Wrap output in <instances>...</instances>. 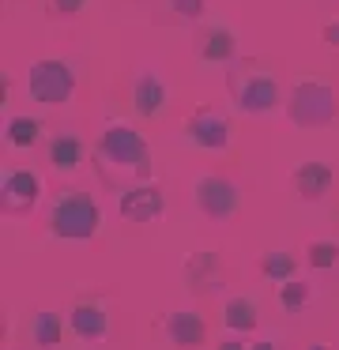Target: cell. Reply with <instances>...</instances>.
<instances>
[{"mask_svg": "<svg viewBox=\"0 0 339 350\" xmlns=\"http://www.w3.org/2000/svg\"><path fill=\"white\" fill-rule=\"evenodd\" d=\"M95 166L102 174V181L110 189H140V181L147 185L151 177V159H147V144L132 124H105V132L98 136L95 147Z\"/></svg>", "mask_w": 339, "mask_h": 350, "instance_id": "1", "label": "cell"}, {"mask_svg": "<svg viewBox=\"0 0 339 350\" xmlns=\"http://www.w3.org/2000/svg\"><path fill=\"white\" fill-rule=\"evenodd\" d=\"M226 91L241 113H268L279 102V76L260 61H234L226 72Z\"/></svg>", "mask_w": 339, "mask_h": 350, "instance_id": "2", "label": "cell"}, {"mask_svg": "<svg viewBox=\"0 0 339 350\" xmlns=\"http://www.w3.org/2000/svg\"><path fill=\"white\" fill-rule=\"evenodd\" d=\"M49 226H53V234H57V237H68V241H87V237H95L98 226H102V211H98V204L90 200V192L72 189V192H64V196L53 204Z\"/></svg>", "mask_w": 339, "mask_h": 350, "instance_id": "3", "label": "cell"}, {"mask_svg": "<svg viewBox=\"0 0 339 350\" xmlns=\"http://www.w3.org/2000/svg\"><path fill=\"white\" fill-rule=\"evenodd\" d=\"M339 113V102H336V91L328 83H316V79H305L290 91L286 98V117H290L298 129H324L331 124Z\"/></svg>", "mask_w": 339, "mask_h": 350, "instance_id": "4", "label": "cell"}, {"mask_svg": "<svg viewBox=\"0 0 339 350\" xmlns=\"http://www.w3.org/2000/svg\"><path fill=\"white\" fill-rule=\"evenodd\" d=\"M27 87H30V94H34V102H42V106H60V102H68L75 91V72H72V64H64V61H34L30 64V76H27Z\"/></svg>", "mask_w": 339, "mask_h": 350, "instance_id": "5", "label": "cell"}, {"mask_svg": "<svg viewBox=\"0 0 339 350\" xmlns=\"http://www.w3.org/2000/svg\"><path fill=\"white\" fill-rule=\"evenodd\" d=\"M238 204H241V192H238V185H234L230 177L208 174V177L196 181V207H200L208 219H215V222L230 219V215L238 211Z\"/></svg>", "mask_w": 339, "mask_h": 350, "instance_id": "6", "label": "cell"}, {"mask_svg": "<svg viewBox=\"0 0 339 350\" xmlns=\"http://www.w3.org/2000/svg\"><path fill=\"white\" fill-rule=\"evenodd\" d=\"M185 136H188V144L203 147V151H223L230 144V124H226V117L215 106H200L185 121Z\"/></svg>", "mask_w": 339, "mask_h": 350, "instance_id": "7", "label": "cell"}, {"mask_svg": "<svg viewBox=\"0 0 339 350\" xmlns=\"http://www.w3.org/2000/svg\"><path fill=\"white\" fill-rule=\"evenodd\" d=\"M38 196H42V177L30 170H12L0 181V207L8 215H27L38 204Z\"/></svg>", "mask_w": 339, "mask_h": 350, "instance_id": "8", "label": "cell"}, {"mask_svg": "<svg viewBox=\"0 0 339 350\" xmlns=\"http://www.w3.org/2000/svg\"><path fill=\"white\" fill-rule=\"evenodd\" d=\"M117 207H121V219H128V222H155L162 215L166 200L158 185H140V189L125 192Z\"/></svg>", "mask_w": 339, "mask_h": 350, "instance_id": "9", "label": "cell"}, {"mask_svg": "<svg viewBox=\"0 0 339 350\" xmlns=\"http://www.w3.org/2000/svg\"><path fill=\"white\" fill-rule=\"evenodd\" d=\"M166 335H170L173 347L196 350V347H203V339H208V324H203L196 312L181 309V312H170V317H166Z\"/></svg>", "mask_w": 339, "mask_h": 350, "instance_id": "10", "label": "cell"}, {"mask_svg": "<svg viewBox=\"0 0 339 350\" xmlns=\"http://www.w3.org/2000/svg\"><path fill=\"white\" fill-rule=\"evenodd\" d=\"M68 324H72V332L79 335V339H87V342L105 339V332H110V317H105V309L102 305H90V301L75 305V309L68 312Z\"/></svg>", "mask_w": 339, "mask_h": 350, "instance_id": "11", "label": "cell"}, {"mask_svg": "<svg viewBox=\"0 0 339 350\" xmlns=\"http://www.w3.org/2000/svg\"><path fill=\"white\" fill-rule=\"evenodd\" d=\"M132 102H136V113H140V117L162 113V106H166V87H162V79H158L155 72H143V76L136 79V87H132Z\"/></svg>", "mask_w": 339, "mask_h": 350, "instance_id": "12", "label": "cell"}, {"mask_svg": "<svg viewBox=\"0 0 339 350\" xmlns=\"http://www.w3.org/2000/svg\"><path fill=\"white\" fill-rule=\"evenodd\" d=\"M294 189H298L301 200H321L324 192L331 189V166H324V162H305V166H298V174H294Z\"/></svg>", "mask_w": 339, "mask_h": 350, "instance_id": "13", "label": "cell"}, {"mask_svg": "<svg viewBox=\"0 0 339 350\" xmlns=\"http://www.w3.org/2000/svg\"><path fill=\"white\" fill-rule=\"evenodd\" d=\"M196 53L203 57L208 64H223V61H234V53H238V42H234L230 31H223V27H211V31L200 34V42H196Z\"/></svg>", "mask_w": 339, "mask_h": 350, "instance_id": "14", "label": "cell"}, {"mask_svg": "<svg viewBox=\"0 0 339 350\" xmlns=\"http://www.w3.org/2000/svg\"><path fill=\"white\" fill-rule=\"evenodd\" d=\"M79 159H83V139L75 136V132H60V136L49 139V166L53 170L72 174V170L79 166Z\"/></svg>", "mask_w": 339, "mask_h": 350, "instance_id": "15", "label": "cell"}, {"mask_svg": "<svg viewBox=\"0 0 339 350\" xmlns=\"http://www.w3.org/2000/svg\"><path fill=\"white\" fill-rule=\"evenodd\" d=\"M223 324L230 327V332H238V335L253 332L256 327V301L253 297H230L226 309H223Z\"/></svg>", "mask_w": 339, "mask_h": 350, "instance_id": "16", "label": "cell"}, {"mask_svg": "<svg viewBox=\"0 0 339 350\" xmlns=\"http://www.w3.org/2000/svg\"><path fill=\"white\" fill-rule=\"evenodd\" d=\"M4 136L12 147H34L38 136H42V121H34V117H8Z\"/></svg>", "mask_w": 339, "mask_h": 350, "instance_id": "17", "label": "cell"}, {"mask_svg": "<svg viewBox=\"0 0 339 350\" xmlns=\"http://www.w3.org/2000/svg\"><path fill=\"white\" fill-rule=\"evenodd\" d=\"M60 332H64V324H60V317L53 309H38L34 312V342L42 350H53L60 342Z\"/></svg>", "mask_w": 339, "mask_h": 350, "instance_id": "18", "label": "cell"}, {"mask_svg": "<svg viewBox=\"0 0 339 350\" xmlns=\"http://www.w3.org/2000/svg\"><path fill=\"white\" fill-rule=\"evenodd\" d=\"M260 271L268 275V279H275V282H290L294 271H298V260H294L290 252H283V249H271V252H264Z\"/></svg>", "mask_w": 339, "mask_h": 350, "instance_id": "19", "label": "cell"}, {"mask_svg": "<svg viewBox=\"0 0 339 350\" xmlns=\"http://www.w3.org/2000/svg\"><path fill=\"white\" fill-rule=\"evenodd\" d=\"M309 282H298V279H290V282H283V290H279V305H283L286 312H298L301 305L309 301Z\"/></svg>", "mask_w": 339, "mask_h": 350, "instance_id": "20", "label": "cell"}, {"mask_svg": "<svg viewBox=\"0 0 339 350\" xmlns=\"http://www.w3.org/2000/svg\"><path fill=\"white\" fill-rule=\"evenodd\" d=\"M305 256H309V264H313L316 271H324V267H336V260H339V245H336V241H313Z\"/></svg>", "mask_w": 339, "mask_h": 350, "instance_id": "21", "label": "cell"}, {"mask_svg": "<svg viewBox=\"0 0 339 350\" xmlns=\"http://www.w3.org/2000/svg\"><path fill=\"white\" fill-rule=\"evenodd\" d=\"M170 8L177 12V19H200L203 16V0H170Z\"/></svg>", "mask_w": 339, "mask_h": 350, "instance_id": "22", "label": "cell"}, {"mask_svg": "<svg viewBox=\"0 0 339 350\" xmlns=\"http://www.w3.org/2000/svg\"><path fill=\"white\" fill-rule=\"evenodd\" d=\"M324 42H328L331 49H339V19H328V23H324Z\"/></svg>", "mask_w": 339, "mask_h": 350, "instance_id": "23", "label": "cell"}, {"mask_svg": "<svg viewBox=\"0 0 339 350\" xmlns=\"http://www.w3.org/2000/svg\"><path fill=\"white\" fill-rule=\"evenodd\" d=\"M53 8H57L60 16H75V12L83 8V0H53Z\"/></svg>", "mask_w": 339, "mask_h": 350, "instance_id": "24", "label": "cell"}, {"mask_svg": "<svg viewBox=\"0 0 339 350\" xmlns=\"http://www.w3.org/2000/svg\"><path fill=\"white\" fill-rule=\"evenodd\" d=\"M253 350H275V342H271V339H260V342H253Z\"/></svg>", "mask_w": 339, "mask_h": 350, "instance_id": "25", "label": "cell"}, {"mask_svg": "<svg viewBox=\"0 0 339 350\" xmlns=\"http://www.w3.org/2000/svg\"><path fill=\"white\" fill-rule=\"evenodd\" d=\"M218 350H245V342H223Z\"/></svg>", "mask_w": 339, "mask_h": 350, "instance_id": "26", "label": "cell"}, {"mask_svg": "<svg viewBox=\"0 0 339 350\" xmlns=\"http://www.w3.org/2000/svg\"><path fill=\"white\" fill-rule=\"evenodd\" d=\"M305 350H328V347H324V342H313V347H305Z\"/></svg>", "mask_w": 339, "mask_h": 350, "instance_id": "27", "label": "cell"}]
</instances>
